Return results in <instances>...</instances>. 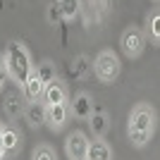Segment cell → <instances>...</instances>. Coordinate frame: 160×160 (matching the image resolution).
Wrapping results in <instances>:
<instances>
[{
  "label": "cell",
  "mask_w": 160,
  "mask_h": 160,
  "mask_svg": "<svg viewBox=\"0 0 160 160\" xmlns=\"http://www.w3.org/2000/svg\"><path fill=\"white\" fill-rule=\"evenodd\" d=\"M153 129H155V112L153 108L141 103L132 110L129 115V124H127V132H129V141L134 146H146L151 136H153Z\"/></svg>",
  "instance_id": "1"
},
{
  "label": "cell",
  "mask_w": 160,
  "mask_h": 160,
  "mask_svg": "<svg viewBox=\"0 0 160 160\" xmlns=\"http://www.w3.org/2000/svg\"><path fill=\"white\" fill-rule=\"evenodd\" d=\"M7 69H10V77H12L19 86H24V81L29 79V74L33 69V62H31V55H29L27 46H22L19 41H12L7 46Z\"/></svg>",
  "instance_id": "2"
},
{
  "label": "cell",
  "mask_w": 160,
  "mask_h": 160,
  "mask_svg": "<svg viewBox=\"0 0 160 160\" xmlns=\"http://www.w3.org/2000/svg\"><path fill=\"white\" fill-rule=\"evenodd\" d=\"M93 72L103 84H112L120 77L122 65H120V60H117V55L112 50H103V53L96 55V60H93Z\"/></svg>",
  "instance_id": "3"
},
{
  "label": "cell",
  "mask_w": 160,
  "mask_h": 160,
  "mask_svg": "<svg viewBox=\"0 0 160 160\" xmlns=\"http://www.w3.org/2000/svg\"><path fill=\"white\" fill-rule=\"evenodd\" d=\"M143 48H146V33L136 27L124 29V33H122V50L129 58H139L143 53Z\"/></svg>",
  "instance_id": "4"
},
{
  "label": "cell",
  "mask_w": 160,
  "mask_h": 160,
  "mask_svg": "<svg viewBox=\"0 0 160 160\" xmlns=\"http://www.w3.org/2000/svg\"><path fill=\"white\" fill-rule=\"evenodd\" d=\"M88 143H91V139H88L84 132H79V129L72 132L69 136H67V143H65L67 158H69V160H86Z\"/></svg>",
  "instance_id": "5"
},
{
  "label": "cell",
  "mask_w": 160,
  "mask_h": 160,
  "mask_svg": "<svg viewBox=\"0 0 160 160\" xmlns=\"http://www.w3.org/2000/svg\"><path fill=\"white\" fill-rule=\"evenodd\" d=\"M69 103H55V105H46V124L55 132H60L69 122Z\"/></svg>",
  "instance_id": "6"
},
{
  "label": "cell",
  "mask_w": 160,
  "mask_h": 160,
  "mask_svg": "<svg viewBox=\"0 0 160 160\" xmlns=\"http://www.w3.org/2000/svg\"><path fill=\"white\" fill-rule=\"evenodd\" d=\"M43 103L46 105H55V103H69V93H67V84L60 79H53L43 88Z\"/></svg>",
  "instance_id": "7"
},
{
  "label": "cell",
  "mask_w": 160,
  "mask_h": 160,
  "mask_svg": "<svg viewBox=\"0 0 160 160\" xmlns=\"http://www.w3.org/2000/svg\"><path fill=\"white\" fill-rule=\"evenodd\" d=\"M69 112L77 117V120H88L93 115V100L88 93H77L69 100Z\"/></svg>",
  "instance_id": "8"
},
{
  "label": "cell",
  "mask_w": 160,
  "mask_h": 160,
  "mask_svg": "<svg viewBox=\"0 0 160 160\" xmlns=\"http://www.w3.org/2000/svg\"><path fill=\"white\" fill-rule=\"evenodd\" d=\"M43 88H46V84L41 81L38 72H36V67L31 69V74H29V79L24 81V98L31 103V100H41L43 98Z\"/></svg>",
  "instance_id": "9"
},
{
  "label": "cell",
  "mask_w": 160,
  "mask_h": 160,
  "mask_svg": "<svg viewBox=\"0 0 160 160\" xmlns=\"http://www.w3.org/2000/svg\"><path fill=\"white\" fill-rule=\"evenodd\" d=\"M88 124H91V132H93L98 139H103L108 127H110V117H108V112L100 105H93V115L88 117Z\"/></svg>",
  "instance_id": "10"
},
{
  "label": "cell",
  "mask_w": 160,
  "mask_h": 160,
  "mask_svg": "<svg viewBox=\"0 0 160 160\" xmlns=\"http://www.w3.org/2000/svg\"><path fill=\"white\" fill-rule=\"evenodd\" d=\"M24 117L31 127H41L43 122H46V103H41V100H31L27 103L24 108Z\"/></svg>",
  "instance_id": "11"
},
{
  "label": "cell",
  "mask_w": 160,
  "mask_h": 160,
  "mask_svg": "<svg viewBox=\"0 0 160 160\" xmlns=\"http://www.w3.org/2000/svg\"><path fill=\"white\" fill-rule=\"evenodd\" d=\"M19 146H22L19 129L5 127V129H2V151H5V155H14L17 151H19Z\"/></svg>",
  "instance_id": "12"
},
{
  "label": "cell",
  "mask_w": 160,
  "mask_h": 160,
  "mask_svg": "<svg viewBox=\"0 0 160 160\" xmlns=\"http://www.w3.org/2000/svg\"><path fill=\"white\" fill-rule=\"evenodd\" d=\"M86 160H112V151L103 139H91Z\"/></svg>",
  "instance_id": "13"
},
{
  "label": "cell",
  "mask_w": 160,
  "mask_h": 160,
  "mask_svg": "<svg viewBox=\"0 0 160 160\" xmlns=\"http://www.w3.org/2000/svg\"><path fill=\"white\" fill-rule=\"evenodd\" d=\"M24 100H22L19 93H7L5 98V112L10 115V117H19V115H24Z\"/></svg>",
  "instance_id": "14"
},
{
  "label": "cell",
  "mask_w": 160,
  "mask_h": 160,
  "mask_svg": "<svg viewBox=\"0 0 160 160\" xmlns=\"http://www.w3.org/2000/svg\"><path fill=\"white\" fill-rule=\"evenodd\" d=\"M146 31H148V36H151V41L160 46V10H153V12L148 14Z\"/></svg>",
  "instance_id": "15"
},
{
  "label": "cell",
  "mask_w": 160,
  "mask_h": 160,
  "mask_svg": "<svg viewBox=\"0 0 160 160\" xmlns=\"http://www.w3.org/2000/svg\"><path fill=\"white\" fill-rule=\"evenodd\" d=\"M58 7H60L62 19H74L79 14V0H58Z\"/></svg>",
  "instance_id": "16"
},
{
  "label": "cell",
  "mask_w": 160,
  "mask_h": 160,
  "mask_svg": "<svg viewBox=\"0 0 160 160\" xmlns=\"http://www.w3.org/2000/svg\"><path fill=\"white\" fill-rule=\"evenodd\" d=\"M36 72H38L41 81H43L46 86H48V84H50V81L55 79V67H53V62H50V60H43L38 67H36Z\"/></svg>",
  "instance_id": "17"
},
{
  "label": "cell",
  "mask_w": 160,
  "mask_h": 160,
  "mask_svg": "<svg viewBox=\"0 0 160 160\" xmlns=\"http://www.w3.org/2000/svg\"><path fill=\"white\" fill-rule=\"evenodd\" d=\"M31 160H58V155H55V151L48 146V143H41V146L33 148Z\"/></svg>",
  "instance_id": "18"
},
{
  "label": "cell",
  "mask_w": 160,
  "mask_h": 160,
  "mask_svg": "<svg viewBox=\"0 0 160 160\" xmlns=\"http://www.w3.org/2000/svg\"><path fill=\"white\" fill-rule=\"evenodd\" d=\"M7 77H10V69H7V58L0 53V84H2V81H7Z\"/></svg>",
  "instance_id": "19"
},
{
  "label": "cell",
  "mask_w": 160,
  "mask_h": 160,
  "mask_svg": "<svg viewBox=\"0 0 160 160\" xmlns=\"http://www.w3.org/2000/svg\"><path fill=\"white\" fill-rule=\"evenodd\" d=\"M60 19H62V14H60V7H58V5H53V7H50V22H53V24H58Z\"/></svg>",
  "instance_id": "20"
},
{
  "label": "cell",
  "mask_w": 160,
  "mask_h": 160,
  "mask_svg": "<svg viewBox=\"0 0 160 160\" xmlns=\"http://www.w3.org/2000/svg\"><path fill=\"white\" fill-rule=\"evenodd\" d=\"M84 69H86V60H84V58H79V60H77V72L84 74Z\"/></svg>",
  "instance_id": "21"
},
{
  "label": "cell",
  "mask_w": 160,
  "mask_h": 160,
  "mask_svg": "<svg viewBox=\"0 0 160 160\" xmlns=\"http://www.w3.org/2000/svg\"><path fill=\"white\" fill-rule=\"evenodd\" d=\"M0 148H2V127H0Z\"/></svg>",
  "instance_id": "22"
},
{
  "label": "cell",
  "mask_w": 160,
  "mask_h": 160,
  "mask_svg": "<svg viewBox=\"0 0 160 160\" xmlns=\"http://www.w3.org/2000/svg\"><path fill=\"white\" fill-rule=\"evenodd\" d=\"M0 160H5V151L2 148H0Z\"/></svg>",
  "instance_id": "23"
},
{
  "label": "cell",
  "mask_w": 160,
  "mask_h": 160,
  "mask_svg": "<svg viewBox=\"0 0 160 160\" xmlns=\"http://www.w3.org/2000/svg\"><path fill=\"white\" fill-rule=\"evenodd\" d=\"M155 2H160V0H155Z\"/></svg>",
  "instance_id": "24"
}]
</instances>
